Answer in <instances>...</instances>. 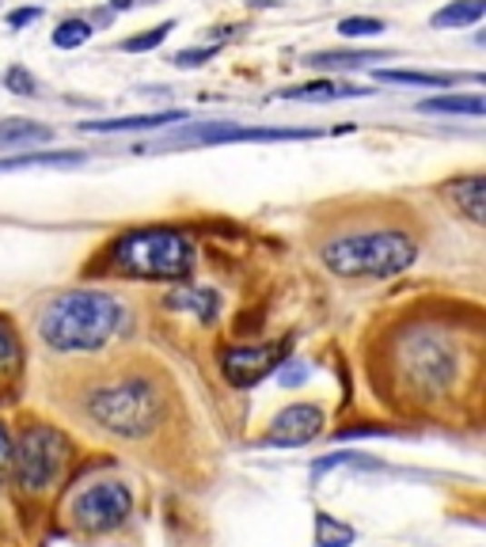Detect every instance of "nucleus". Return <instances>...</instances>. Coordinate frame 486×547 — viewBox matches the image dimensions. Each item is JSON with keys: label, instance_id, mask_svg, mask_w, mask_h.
Masks as SVG:
<instances>
[{"label": "nucleus", "instance_id": "obj_1", "mask_svg": "<svg viewBox=\"0 0 486 547\" xmlns=\"http://www.w3.org/2000/svg\"><path fill=\"white\" fill-rule=\"evenodd\" d=\"M118 320H122V308L114 297L95 289H73L46 304L38 320V334L42 343L61 353H84L107 343L118 331Z\"/></svg>", "mask_w": 486, "mask_h": 547}, {"label": "nucleus", "instance_id": "obj_2", "mask_svg": "<svg viewBox=\"0 0 486 547\" xmlns=\"http://www.w3.org/2000/svg\"><path fill=\"white\" fill-rule=\"evenodd\" d=\"M111 259L125 278L186 282L190 266H194V244L175 228H141L114 244Z\"/></svg>", "mask_w": 486, "mask_h": 547}, {"label": "nucleus", "instance_id": "obj_3", "mask_svg": "<svg viewBox=\"0 0 486 547\" xmlns=\"http://www.w3.org/2000/svg\"><path fill=\"white\" fill-rule=\"evenodd\" d=\"M414 244L399 233H357L323 247V266L338 278H395L414 263Z\"/></svg>", "mask_w": 486, "mask_h": 547}, {"label": "nucleus", "instance_id": "obj_4", "mask_svg": "<svg viewBox=\"0 0 486 547\" xmlns=\"http://www.w3.org/2000/svg\"><path fill=\"white\" fill-rule=\"evenodd\" d=\"M88 411L107 433L144 437V433H153L156 423H160V395L149 381L130 376V381H118L111 388L92 392Z\"/></svg>", "mask_w": 486, "mask_h": 547}, {"label": "nucleus", "instance_id": "obj_5", "mask_svg": "<svg viewBox=\"0 0 486 547\" xmlns=\"http://www.w3.org/2000/svg\"><path fill=\"white\" fill-rule=\"evenodd\" d=\"M69 460V441L61 430L35 423L19 433V441H12V472L15 482L24 491H46L54 487V479L61 475Z\"/></svg>", "mask_w": 486, "mask_h": 547}, {"label": "nucleus", "instance_id": "obj_6", "mask_svg": "<svg viewBox=\"0 0 486 547\" xmlns=\"http://www.w3.org/2000/svg\"><path fill=\"white\" fill-rule=\"evenodd\" d=\"M73 521L84 532H111L134 513V491L125 482L111 479V482H95V487L80 491L69 506Z\"/></svg>", "mask_w": 486, "mask_h": 547}, {"label": "nucleus", "instance_id": "obj_7", "mask_svg": "<svg viewBox=\"0 0 486 547\" xmlns=\"http://www.w3.org/2000/svg\"><path fill=\"white\" fill-rule=\"evenodd\" d=\"M285 353H289V339H282L278 346H273V343H266V346H236V350H224L221 373H224V381L232 388H251V384H259L263 376H270L273 369H278L285 362Z\"/></svg>", "mask_w": 486, "mask_h": 547}, {"label": "nucleus", "instance_id": "obj_8", "mask_svg": "<svg viewBox=\"0 0 486 547\" xmlns=\"http://www.w3.org/2000/svg\"><path fill=\"white\" fill-rule=\"evenodd\" d=\"M315 130H243V125H228V122H213V125H194V130H179L164 144H228V141H312Z\"/></svg>", "mask_w": 486, "mask_h": 547}, {"label": "nucleus", "instance_id": "obj_9", "mask_svg": "<svg viewBox=\"0 0 486 547\" xmlns=\"http://www.w3.org/2000/svg\"><path fill=\"white\" fill-rule=\"evenodd\" d=\"M323 426H327V414L315 403H293V407L273 414L270 433H266V445L301 449V445H312V441L323 433Z\"/></svg>", "mask_w": 486, "mask_h": 547}, {"label": "nucleus", "instance_id": "obj_10", "mask_svg": "<svg viewBox=\"0 0 486 547\" xmlns=\"http://www.w3.org/2000/svg\"><path fill=\"white\" fill-rule=\"evenodd\" d=\"M167 122H186L183 111L164 114H134V118H107V122H80L84 134H134V130H160Z\"/></svg>", "mask_w": 486, "mask_h": 547}, {"label": "nucleus", "instance_id": "obj_11", "mask_svg": "<svg viewBox=\"0 0 486 547\" xmlns=\"http://www.w3.org/2000/svg\"><path fill=\"white\" fill-rule=\"evenodd\" d=\"M282 95L304 99V103H334V99H357V95H369V92L353 88V84H338V80H315V84H304V88H289Z\"/></svg>", "mask_w": 486, "mask_h": 547}, {"label": "nucleus", "instance_id": "obj_12", "mask_svg": "<svg viewBox=\"0 0 486 547\" xmlns=\"http://www.w3.org/2000/svg\"><path fill=\"white\" fill-rule=\"evenodd\" d=\"M167 304L194 312L202 323H213L217 320V293L213 289H190V285H183V289H175L172 297H167Z\"/></svg>", "mask_w": 486, "mask_h": 547}, {"label": "nucleus", "instance_id": "obj_13", "mask_svg": "<svg viewBox=\"0 0 486 547\" xmlns=\"http://www.w3.org/2000/svg\"><path fill=\"white\" fill-rule=\"evenodd\" d=\"M54 130L38 122H27V118H8L0 122V149H24V144H35V141H50Z\"/></svg>", "mask_w": 486, "mask_h": 547}, {"label": "nucleus", "instance_id": "obj_14", "mask_svg": "<svg viewBox=\"0 0 486 547\" xmlns=\"http://www.w3.org/2000/svg\"><path fill=\"white\" fill-rule=\"evenodd\" d=\"M418 111L422 114H471V118H482L486 103H482V95H437V99H422Z\"/></svg>", "mask_w": 486, "mask_h": 547}, {"label": "nucleus", "instance_id": "obj_15", "mask_svg": "<svg viewBox=\"0 0 486 547\" xmlns=\"http://www.w3.org/2000/svg\"><path fill=\"white\" fill-rule=\"evenodd\" d=\"M449 191H452V198L463 205V214H468L471 221H486V202H482V194H486V183L479 179V175H471V179H456L452 186H449Z\"/></svg>", "mask_w": 486, "mask_h": 547}, {"label": "nucleus", "instance_id": "obj_16", "mask_svg": "<svg viewBox=\"0 0 486 547\" xmlns=\"http://www.w3.org/2000/svg\"><path fill=\"white\" fill-rule=\"evenodd\" d=\"M84 164V153H27L15 160H0V172H24V167H69Z\"/></svg>", "mask_w": 486, "mask_h": 547}, {"label": "nucleus", "instance_id": "obj_17", "mask_svg": "<svg viewBox=\"0 0 486 547\" xmlns=\"http://www.w3.org/2000/svg\"><path fill=\"white\" fill-rule=\"evenodd\" d=\"M486 12V0H456V5L441 8L433 15V27H468V24H479Z\"/></svg>", "mask_w": 486, "mask_h": 547}, {"label": "nucleus", "instance_id": "obj_18", "mask_svg": "<svg viewBox=\"0 0 486 547\" xmlns=\"http://www.w3.org/2000/svg\"><path fill=\"white\" fill-rule=\"evenodd\" d=\"M388 54H308L304 57V65L312 69H365L372 65V61H384Z\"/></svg>", "mask_w": 486, "mask_h": 547}, {"label": "nucleus", "instance_id": "obj_19", "mask_svg": "<svg viewBox=\"0 0 486 547\" xmlns=\"http://www.w3.org/2000/svg\"><path fill=\"white\" fill-rule=\"evenodd\" d=\"M376 80L384 84H414V88H452L456 76L449 73H407V69H380Z\"/></svg>", "mask_w": 486, "mask_h": 547}, {"label": "nucleus", "instance_id": "obj_20", "mask_svg": "<svg viewBox=\"0 0 486 547\" xmlns=\"http://www.w3.org/2000/svg\"><path fill=\"white\" fill-rule=\"evenodd\" d=\"M357 540V532L350 524L334 521L331 513H315V547H350Z\"/></svg>", "mask_w": 486, "mask_h": 547}, {"label": "nucleus", "instance_id": "obj_21", "mask_svg": "<svg viewBox=\"0 0 486 547\" xmlns=\"http://www.w3.org/2000/svg\"><path fill=\"white\" fill-rule=\"evenodd\" d=\"M88 38H92V27L84 24V19H65V24L54 31V46H61V50H76V46H84Z\"/></svg>", "mask_w": 486, "mask_h": 547}, {"label": "nucleus", "instance_id": "obj_22", "mask_svg": "<svg viewBox=\"0 0 486 547\" xmlns=\"http://www.w3.org/2000/svg\"><path fill=\"white\" fill-rule=\"evenodd\" d=\"M175 31V24H160V27H153V31H144V35H134V38H125L122 42V50L125 54H144V50H156L160 42Z\"/></svg>", "mask_w": 486, "mask_h": 547}, {"label": "nucleus", "instance_id": "obj_23", "mask_svg": "<svg viewBox=\"0 0 486 547\" xmlns=\"http://www.w3.org/2000/svg\"><path fill=\"white\" fill-rule=\"evenodd\" d=\"M380 31H384V24H380V19H369V15H350L338 24V35H346V38H372Z\"/></svg>", "mask_w": 486, "mask_h": 547}, {"label": "nucleus", "instance_id": "obj_24", "mask_svg": "<svg viewBox=\"0 0 486 547\" xmlns=\"http://www.w3.org/2000/svg\"><path fill=\"white\" fill-rule=\"evenodd\" d=\"M273 373H278V384H282V388H301V384L308 381V376H312L308 362H297V357H289V362H282Z\"/></svg>", "mask_w": 486, "mask_h": 547}, {"label": "nucleus", "instance_id": "obj_25", "mask_svg": "<svg viewBox=\"0 0 486 547\" xmlns=\"http://www.w3.org/2000/svg\"><path fill=\"white\" fill-rule=\"evenodd\" d=\"M346 464H369L365 456H357V453H338V456H323V460H315L312 464V475L320 479L323 472H331V468H346Z\"/></svg>", "mask_w": 486, "mask_h": 547}, {"label": "nucleus", "instance_id": "obj_26", "mask_svg": "<svg viewBox=\"0 0 486 547\" xmlns=\"http://www.w3.org/2000/svg\"><path fill=\"white\" fill-rule=\"evenodd\" d=\"M15 362H19V343H15L12 327L0 320V369H8V365H15Z\"/></svg>", "mask_w": 486, "mask_h": 547}, {"label": "nucleus", "instance_id": "obj_27", "mask_svg": "<svg viewBox=\"0 0 486 547\" xmlns=\"http://www.w3.org/2000/svg\"><path fill=\"white\" fill-rule=\"evenodd\" d=\"M5 84H8V92H15V95H31L35 92V80H31V73L27 69H8V76H5Z\"/></svg>", "mask_w": 486, "mask_h": 547}, {"label": "nucleus", "instance_id": "obj_28", "mask_svg": "<svg viewBox=\"0 0 486 547\" xmlns=\"http://www.w3.org/2000/svg\"><path fill=\"white\" fill-rule=\"evenodd\" d=\"M209 57H213V50H209V46H202V50H179L172 61H175L179 69H198L202 61H209Z\"/></svg>", "mask_w": 486, "mask_h": 547}, {"label": "nucleus", "instance_id": "obj_29", "mask_svg": "<svg viewBox=\"0 0 486 547\" xmlns=\"http://www.w3.org/2000/svg\"><path fill=\"white\" fill-rule=\"evenodd\" d=\"M8 472H12V433L0 423V482L8 479Z\"/></svg>", "mask_w": 486, "mask_h": 547}, {"label": "nucleus", "instance_id": "obj_30", "mask_svg": "<svg viewBox=\"0 0 486 547\" xmlns=\"http://www.w3.org/2000/svg\"><path fill=\"white\" fill-rule=\"evenodd\" d=\"M38 15H42V8H15V12H8V27H27Z\"/></svg>", "mask_w": 486, "mask_h": 547}, {"label": "nucleus", "instance_id": "obj_31", "mask_svg": "<svg viewBox=\"0 0 486 547\" xmlns=\"http://www.w3.org/2000/svg\"><path fill=\"white\" fill-rule=\"evenodd\" d=\"M111 5H114V8H130V5H134V0H111Z\"/></svg>", "mask_w": 486, "mask_h": 547}]
</instances>
